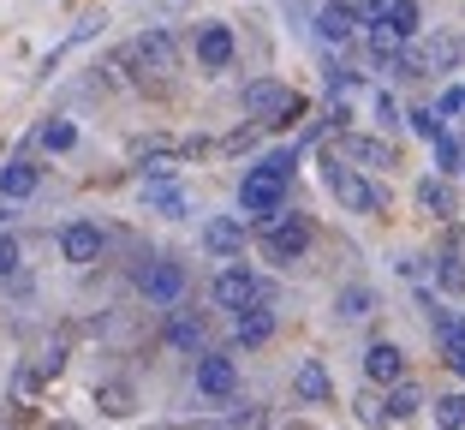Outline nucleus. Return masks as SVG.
Segmentation results:
<instances>
[{
    "mask_svg": "<svg viewBox=\"0 0 465 430\" xmlns=\"http://www.w3.org/2000/svg\"><path fill=\"white\" fill-rule=\"evenodd\" d=\"M292 167H299V144H292V150H269L257 167H245V180H239V209H245L251 222H269L274 209H287Z\"/></svg>",
    "mask_w": 465,
    "mask_h": 430,
    "instance_id": "1",
    "label": "nucleus"
},
{
    "mask_svg": "<svg viewBox=\"0 0 465 430\" xmlns=\"http://www.w3.org/2000/svg\"><path fill=\"white\" fill-rule=\"evenodd\" d=\"M257 234H262V257L269 264H299L304 251H311V222L304 215H287V209H274L269 222H257Z\"/></svg>",
    "mask_w": 465,
    "mask_h": 430,
    "instance_id": "2",
    "label": "nucleus"
},
{
    "mask_svg": "<svg viewBox=\"0 0 465 430\" xmlns=\"http://www.w3.org/2000/svg\"><path fill=\"white\" fill-rule=\"evenodd\" d=\"M245 114L257 125H292L304 114V102L292 96V84H281V78H257V84H245Z\"/></svg>",
    "mask_w": 465,
    "mask_h": 430,
    "instance_id": "3",
    "label": "nucleus"
},
{
    "mask_svg": "<svg viewBox=\"0 0 465 430\" xmlns=\"http://www.w3.org/2000/svg\"><path fill=\"white\" fill-rule=\"evenodd\" d=\"M322 185H329V192L341 197V209H352V215H376V209H382V192L364 180V167L341 162V155H329V167H322Z\"/></svg>",
    "mask_w": 465,
    "mask_h": 430,
    "instance_id": "4",
    "label": "nucleus"
},
{
    "mask_svg": "<svg viewBox=\"0 0 465 430\" xmlns=\"http://www.w3.org/2000/svg\"><path fill=\"white\" fill-rule=\"evenodd\" d=\"M257 299H262V305H274V287H262V281L251 275L245 264H227V269L215 275V305H221V311H232V317H239V311L257 305Z\"/></svg>",
    "mask_w": 465,
    "mask_h": 430,
    "instance_id": "5",
    "label": "nucleus"
},
{
    "mask_svg": "<svg viewBox=\"0 0 465 430\" xmlns=\"http://www.w3.org/2000/svg\"><path fill=\"white\" fill-rule=\"evenodd\" d=\"M137 287H143V299H150L155 311H173L179 299H185V287H192V275H185V264H173V257H155Z\"/></svg>",
    "mask_w": 465,
    "mask_h": 430,
    "instance_id": "6",
    "label": "nucleus"
},
{
    "mask_svg": "<svg viewBox=\"0 0 465 430\" xmlns=\"http://www.w3.org/2000/svg\"><path fill=\"white\" fill-rule=\"evenodd\" d=\"M197 395H203V401H232V395H239V365H232V353H197Z\"/></svg>",
    "mask_w": 465,
    "mask_h": 430,
    "instance_id": "7",
    "label": "nucleus"
},
{
    "mask_svg": "<svg viewBox=\"0 0 465 430\" xmlns=\"http://www.w3.org/2000/svg\"><path fill=\"white\" fill-rule=\"evenodd\" d=\"M203 251L215 257V264L245 257V215H209L203 222Z\"/></svg>",
    "mask_w": 465,
    "mask_h": 430,
    "instance_id": "8",
    "label": "nucleus"
},
{
    "mask_svg": "<svg viewBox=\"0 0 465 430\" xmlns=\"http://www.w3.org/2000/svg\"><path fill=\"white\" fill-rule=\"evenodd\" d=\"M102 245H108V239H102L96 222H66L60 227V257H66V264H96Z\"/></svg>",
    "mask_w": 465,
    "mask_h": 430,
    "instance_id": "9",
    "label": "nucleus"
},
{
    "mask_svg": "<svg viewBox=\"0 0 465 430\" xmlns=\"http://www.w3.org/2000/svg\"><path fill=\"white\" fill-rule=\"evenodd\" d=\"M364 376L376 383V389H394L400 376H406V353H400L394 341H370V353H364Z\"/></svg>",
    "mask_w": 465,
    "mask_h": 430,
    "instance_id": "10",
    "label": "nucleus"
},
{
    "mask_svg": "<svg viewBox=\"0 0 465 430\" xmlns=\"http://www.w3.org/2000/svg\"><path fill=\"white\" fill-rule=\"evenodd\" d=\"M341 162H352V167H394V144L388 138H358V132H341Z\"/></svg>",
    "mask_w": 465,
    "mask_h": 430,
    "instance_id": "11",
    "label": "nucleus"
},
{
    "mask_svg": "<svg viewBox=\"0 0 465 430\" xmlns=\"http://www.w3.org/2000/svg\"><path fill=\"white\" fill-rule=\"evenodd\" d=\"M132 60H143V66L150 72H173L179 66V42H173V30H143V36H137V48H132Z\"/></svg>",
    "mask_w": 465,
    "mask_h": 430,
    "instance_id": "12",
    "label": "nucleus"
},
{
    "mask_svg": "<svg viewBox=\"0 0 465 430\" xmlns=\"http://www.w3.org/2000/svg\"><path fill=\"white\" fill-rule=\"evenodd\" d=\"M232 55H239V42H232L227 25H197V66L221 72V66H232Z\"/></svg>",
    "mask_w": 465,
    "mask_h": 430,
    "instance_id": "13",
    "label": "nucleus"
},
{
    "mask_svg": "<svg viewBox=\"0 0 465 430\" xmlns=\"http://www.w3.org/2000/svg\"><path fill=\"white\" fill-rule=\"evenodd\" d=\"M352 30H358L352 0H322V13H316V36L329 42V48H334V42L346 48V42H352Z\"/></svg>",
    "mask_w": 465,
    "mask_h": 430,
    "instance_id": "14",
    "label": "nucleus"
},
{
    "mask_svg": "<svg viewBox=\"0 0 465 430\" xmlns=\"http://www.w3.org/2000/svg\"><path fill=\"white\" fill-rule=\"evenodd\" d=\"M232 341H239V347H262V341H274V311L262 305H245L239 311V317H232Z\"/></svg>",
    "mask_w": 465,
    "mask_h": 430,
    "instance_id": "15",
    "label": "nucleus"
},
{
    "mask_svg": "<svg viewBox=\"0 0 465 430\" xmlns=\"http://www.w3.org/2000/svg\"><path fill=\"white\" fill-rule=\"evenodd\" d=\"M36 185H42L36 162H6L0 167V204H25V197H36Z\"/></svg>",
    "mask_w": 465,
    "mask_h": 430,
    "instance_id": "16",
    "label": "nucleus"
},
{
    "mask_svg": "<svg viewBox=\"0 0 465 430\" xmlns=\"http://www.w3.org/2000/svg\"><path fill=\"white\" fill-rule=\"evenodd\" d=\"M292 389H299V401H311V406L334 401V383H329V371H322V359H299V371H292Z\"/></svg>",
    "mask_w": 465,
    "mask_h": 430,
    "instance_id": "17",
    "label": "nucleus"
},
{
    "mask_svg": "<svg viewBox=\"0 0 465 430\" xmlns=\"http://www.w3.org/2000/svg\"><path fill=\"white\" fill-rule=\"evenodd\" d=\"M203 317H192V311H173V317H167V347H173V353H192V359H197V353H203Z\"/></svg>",
    "mask_w": 465,
    "mask_h": 430,
    "instance_id": "18",
    "label": "nucleus"
},
{
    "mask_svg": "<svg viewBox=\"0 0 465 430\" xmlns=\"http://www.w3.org/2000/svg\"><path fill=\"white\" fill-rule=\"evenodd\" d=\"M418 204H424L436 222H453V215H460V192H453L448 180H424L418 185Z\"/></svg>",
    "mask_w": 465,
    "mask_h": 430,
    "instance_id": "19",
    "label": "nucleus"
},
{
    "mask_svg": "<svg viewBox=\"0 0 465 430\" xmlns=\"http://www.w3.org/2000/svg\"><path fill=\"white\" fill-rule=\"evenodd\" d=\"M143 197H150V209H155V215H167V222L192 215V204H185V192H179L173 180H150V185H143Z\"/></svg>",
    "mask_w": 465,
    "mask_h": 430,
    "instance_id": "20",
    "label": "nucleus"
},
{
    "mask_svg": "<svg viewBox=\"0 0 465 430\" xmlns=\"http://www.w3.org/2000/svg\"><path fill=\"white\" fill-rule=\"evenodd\" d=\"M436 341H441V353H448V365L465 376V323L448 317V311H436Z\"/></svg>",
    "mask_w": 465,
    "mask_h": 430,
    "instance_id": "21",
    "label": "nucleus"
},
{
    "mask_svg": "<svg viewBox=\"0 0 465 430\" xmlns=\"http://www.w3.org/2000/svg\"><path fill=\"white\" fill-rule=\"evenodd\" d=\"M96 401H102V413H108V418H132L137 395H132V383H102Z\"/></svg>",
    "mask_w": 465,
    "mask_h": 430,
    "instance_id": "22",
    "label": "nucleus"
},
{
    "mask_svg": "<svg viewBox=\"0 0 465 430\" xmlns=\"http://www.w3.org/2000/svg\"><path fill=\"white\" fill-rule=\"evenodd\" d=\"M388 30H394L400 42H411L418 36V0H388V18H382Z\"/></svg>",
    "mask_w": 465,
    "mask_h": 430,
    "instance_id": "23",
    "label": "nucleus"
},
{
    "mask_svg": "<svg viewBox=\"0 0 465 430\" xmlns=\"http://www.w3.org/2000/svg\"><path fill=\"white\" fill-rule=\"evenodd\" d=\"M334 311H341L346 323H358V317H370V311H376V293H370V287H341Z\"/></svg>",
    "mask_w": 465,
    "mask_h": 430,
    "instance_id": "24",
    "label": "nucleus"
},
{
    "mask_svg": "<svg viewBox=\"0 0 465 430\" xmlns=\"http://www.w3.org/2000/svg\"><path fill=\"white\" fill-rule=\"evenodd\" d=\"M411 413H424V395H418L406 376H400L394 389H388V418H411Z\"/></svg>",
    "mask_w": 465,
    "mask_h": 430,
    "instance_id": "25",
    "label": "nucleus"
},
{
    "mask_svg": "<svg viewBox=\"0 0 465 430\" xmlns=\"http://www.w3.org/2000/svg\"><path fill=\"white\" fill-rule=\"evenodd\" d=\"M72 144H78V125H72V120H48V125H42V150L66 155Z\"/></svg>",
    "mask_w": 465,
    "mask_h": 430,
    "instance_id": "26",
    "label": "nucleus"
},
{
    "mask_svg": "<svg viewBox=\"0 0 465 430\" xmlns=\"http://www.w3.org/2000/svg\"><path fill=\"white\" fill-rule=\"evenodd\" d=\"M436 425L441 430H465V395H441L436 401Z\"/></svg>",
    "mask_w": 465,
    "mask_h": 430,
    "instance_id": "27",
    "label": "nucleus"
},
{
    "mask_svg": "<svg viewBox=\"0 0 465 430\" xmlns=\"http://www.w3.org/2000/svg\"><path fill=\"white\" fill-rule=\"evenodd\" d=\"M424 55H430V72H448V66H460L465 42H436V48H424Z\"/></svg>",
    "mask_w": 465,
    "mask_h": 430,
    "instance_id": "28",
    "label": "nucleus"
},
{
    "mask_svg": "<svg viewBox=\"0 0 465 430\" xmlns=\"http://www.w3.org/2000/svg\"><path fill=\"white\" fill-rule=\"evenodd\" d=\"M411 132H418V138H441V114L436 108H411Z\"/></svg>",
    "mask_w": 465,
    "mask_h": 430,
    "instance_id": "29",
    "label": "nucleus"
},
{
    "mask_svg": "<svg viewBox=\"0 0 465 430\" xmlns=\"http://www.w3.org/2000/svg\"><path fill=\"white\" fill-rule=\"evenodd\" d=\"M436 281H441L448 293H465V269L453 264V257H436Z\"/></svg>",
    "mask_w": 465,
    "mask_h": 430,
    "instance_id": "30",
    "label": "nucleus"
},
{
    "mask_svg": "<svg viewBox=\"0 0 465 430\" xmlns=\"http://www.w3.org/2000/svg\"><path fill=\"white\" fill-rule=\"evenodd\" d=\"M358 418H364L370 430H382V425H388V401H376V395H364V401H358Z\"/></svg>",
    "mask_w": 465,
    "mask_h": 430,
    "instance_id": "31",
    "label": "nucleus"
},
{
    "mask_svg": "<svg viewBox=\"0 0 465 430\" xmlns=\"http://www.w3.org/2000/svg\"><path fill=\"white\" fill-rule=\"evenodd\" d=\"M436 114H441V120H453V114H465V90H460V84H448V90L436 96Z\"/></svg>",
    "mask_w": 465,
    "mask_h": 430,
    "instance_id": "32",
    "label": "nucleus"
},
{
    "mask_svg": "<svg viewBox=\"0 0 465 430\" xmlns=\"http://www.w3.org/2000/svg\"><path fill=\"white\" fill-rule=\"evenodd\" d=\"M352 13H358V25H382V18H388V0H352Z\"/></svg>",
    "mask_w": 465,
    "mask_h": 430,
    "instance_id": "33",
    "label": "nucleus"
},
{
    "mask_svg": "<svg viewBox=\"0 0 465 430\" xmlns=\"http://www.w3.org/2000/svg\"><path fill=\"white\" fill-rule=\"evenodd\" d=\"M436 144V167H460V144L448 138V132H441V138H430Z\"/></svg>",
    "mask_w": 465,
    "mask_h": 430,
    "instance_id": "34",
    "label": "nucleus"
},
{
    "mask_svg": "<svg viewBox=\"0 0 465 430\" xmlns=\"http://www.w3.org/2000/svg\"><path fill=\"white\" fill-rule=\"evenodd\" d=\"M13 269H18V239L0 234V275H13Z\"/></svg>",
    "mask_w": 465,
    "mask_h": 430,
    "instance_id": "35",
    "label": "nucleus"
},
{
    "mask_svg": "<svg viewBox=\"0 0 465 430\" xmlns=\"http://www.w3.org/2000/svg\"><path fill=\"white\" fill-rule=\"evenodd\" d=\"M376 120H382L388 132H394V125H400V108H394V96H388V90H382V96H376Z\"/></svg>",
    "mask_w": 465,
    "mask_h": 430,
    "instance_id": "36",
    "label": "nucleus"
},
{
    "mask_svg": "<svg viewBox=\"0 0 465 430\" xmlns=\"http://www.w3.org/2000/svg\"><path fill=\"white\" fill-rule=\"evenodd\" d=\"M36 383H42V371H18V376H13V389L25 395V401H30V395H36Z\"/></svg>",
    "mask_w": 465,
    "mask_h": 430,
    "instance_id": "37",
    "label": "nucleus"
},
{
    "mask_svg": "<svg viewBox=\"0 0 465 430\" xmlns=\"http://www.w3.org/2000/svg\"><path fill=\"white\" fill-rule=\"evenodd\" d=\"M352 84H358V72H346V66L329 72V90H352Z\"/></svg>",
    "mask_w": 465,
    "mask_h": 430,
    "instance_id": "38",
    "label": "nucleus"
},
{
    "mask_svg": "<svg viewBox=\"0 0 465 430\" xmlns=\"http://www.w3.org/2000/svg\"><path fill=\"white\" fill-rule=\"evenodd\" d=\"M460 162H465V155H460ZM460 174H465V167H460Z\"/></svg>",
    "mask_w": 465,
    "mask_h": 430,
    "instance_id": "39",
    "label": "nucleus"
}]
</instances>
